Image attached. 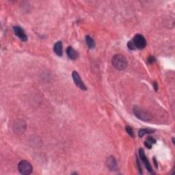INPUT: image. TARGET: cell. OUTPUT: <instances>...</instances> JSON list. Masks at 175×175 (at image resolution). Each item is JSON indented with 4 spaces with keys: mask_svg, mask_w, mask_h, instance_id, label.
I'll return each mask as SVG.
<instances>
[{
    "mask_svg": "<svg viewBox=\"0 0 175 175\" xmlns=\"http://www.w3.org/2000/svg\"><path fill=\"white\" fill-rule=\"evenodd\" d=\"M112 62L113 67L119 70L125 69L127 66V60L126 58L121 54H116L113 56Z\"/></svg>",
    "mask_w": 175,
    "mask_h": 175,
    "instance_id": "6da1fadb",
    "label": "cell"
},
{
    "mask_svg": "<svg viewBox=\"0 0 175 175\" xmlns=\"http://www.w3.org/2000/svg\"><path fill=\"white\" fill-rule=\"evenodd\" d=\"M18 169L21 174L28 175L30 174L32 172L33 168L30 162H28L27 161L23 160L20 162L19 164Z\"/></svg>",
    "mask_w": 175,
    "mask_h": 175,
    "instance_id": "7a4b0ae2",
    "label": "cell"
},
{
    "mask_svg": "<svg viewBox=\"0 0 175 175\" xmlns=\"http://www.w3.org/2000/svg\"><path fill=\"white\" fill-rule=\"evenodd\" d=\"M133 42L136 49H142L146 46V41L145 38L142 34H136L134 36Z\"/></svg>",
    "mask_w": 175,
    "mask_h": 175,
    "instance_id": "3957f363",
    "label": "cell"
},
{
    "mask_svg": "<svg viewBox=\"0 0 175 175\" xmlns=\"http://www.w3.org/2000/svg\"><path fill=\"white\" fill-rule=\"evenodd\" d=\"M72 77L75 85H76L78 88H79L82 90H86L87 88L85 86L84 82H83L82 80L81 79V77H80L79 73L74 70L72 73Z\"/></svg>",
    "mask_w": 175,
    "mask_h": 175,
    "instance_id": "277c9868",
    "label": "cell"
},
{
    "mask_svg": "<svg viewBox=\"0 0 175 175\" xmlns=\"http://www.w3.org/2000/svg\"><path fill=\"white\" fill-rule=\"evenodd\" d=\"M13 30L16 36H17L21 41L25 42L27 41V35H26L24 30H23L21 27L15 26V27H13Z\"/></svg>",
    "mask_w": 175,
    "mask_h": 175,
    "instance_id": "5b68a950",
    "label": "cell"
},
{
    "mask_svg": "<svg viewBox=\"0 0 175 175\" xmlns=\"http://www.w3.org/2000/svg\"><path fill=\"white\" fill-rule=\"evenodd\" d=\"M139 157H140L141 160L142 161L143 164H144V165H145L146 168L147 169V170L150 172V173H153L152 167H151L150 163L149 162H148L145 153H144V151L142 149V148H140V149L139 150Z\"/></svg>",
    "mask_w": 175,
    "mask_h": 175,
    "instance_id": "8992f818",
    "label": "cell"
},
{
    "mask_svg": "<svg viewBox=\"0 0 175 175\" xmlns=\"http://www.w3.org/2000/svg\"><path fill=\"white\" fill-rule=\"evenodd\" d=\"M134 113L138 119L144 120V121H147L148 120L150 119V117L146 112H144L141 109H139L138 107H135L133 109Z\"/></svg>",
    "mask_w": 175,
    "mask_h": 175,
    "instance_id": "52a82bcc",
    "label": "cell"
},
{
    "mask_svg": "<svg viewBox=\"0 0 175 175\" xmlns=\"http://www.w3.org/2000/svg\"><path fill=\"white\" fill-rule=\"evenodd\" d=\"M106 165H107L108 168L112 171L118 170L117 162L116 160V158L113 157V156H110L108 158L107 161H106Z\"/></svg>",
    "mask_w": 175,
    "mask_h": 175,
    "instance_id": "ba28073f",
    "label": "cell"
},
{
    "mask_svg": "<svg viewBox=\"0 0 175 175\" xmlns=\"http://www.w3.org/2000/svg\"><path fill=\"white\" fill-rule=\"evenodd\" d=\"M67 53L68 58L70 60H76L78 57V53L72 47H68L67 49Z\"/></svg>",
    "mask_w": 175,
    "mask_h": 175,
    "instance_id": "9c48e42d",
    "label": "cell"
},
{
    "mask_svg": "<svg viewBox=\"0 0 175 175\" xmlns=\"http://www.w3.org/2000/svg\"><path fill=\"white\" fill-rule=\"evenodd\" d=\"M53 51L58 56H62V42L61 41L57 42L54 44Z\"/></svg>",
    "mask_w": 175,
    "mask_h": 175,
    "instance_id": "30bf717a",
    "label": "cell"
},
{
    "mask_svg": "<svg viewBox=\"0 0 175 175\" xmlns=\"http://www.w3.org/2000/svg\"><path fill=\"white\" fill-rule=\"evenodd\" d=\"M86 42L87 46L89 47L90 49H94L95 47V42H94V39L93 38L90 37V36H86Z\"/></svg>",
    "mask_w": 175,
    "mask_h": 175,
    "instance_id": "8fae6325",
    "label": "cell"
},
{
    "mask_svg": "<svg viewBox=\"0 0 175 175\" xmlns=\"http://www.w3.org/2000/svg\"><path fill=\"white\" fill-rule=\"evenodd\" d=\"M155 143H156L155 139L151 138V137H149V138L147 139V140L145 142V146L148 148H149V149H151V148H152L153 144H155Z\"/></svg>",
    "mask_w": 175,
    "mask_h": 175,
    "instance_id": "7c38bea8",
    "label": "cell"
},
{
    "mask_svg": "<svg viewBox=\"0 0 175 175\" xmlns=\"http://www.w3.org/2000/svg\"><path fill=\"white\" fill-rule=\"evenodd\" d=\"M154 131L153 130H151V129H140L139 131V138H142V137H143L145 134H148V133H153Z\"/></svg>",
    "mask_w": 175,
    "mask_h": 175,
    "instance_id": "4fadbf2b",
    "label": "cell"
},
{
    "mask_svg": "<svg viewBox=\"0 0 175 175\" xmlns=\"http://www.w3.org/2000/svg\"><path fill=\"white\" fill-rule=\"evenodd\" d=\"M125 129H126V131L127 132V133H128L130 136H131L132 138H134V132H133V129L131 128V127L127 126L126 128H125Z\"/></svg>",
    "mask_w": 175,
    "mask_h": 175,
    "instance_id": "5bb4252c",
    "label": "cell"
},
{
    "mask_svg": "<svg viewBox=\"0 0 175 175\" xmlns=\"http://www.w3.org/2000/svg\"><path fill=\"white\" fill-rule=\"evenodd\" d=\"M127 46H128L129 49H131V50H135V49H136V47H135L134 45L133 41H129L128 42V44H127Z\"/></svg>",
    "mask_w": 175,
    "mask_h": 175,
    "instance_id": "9a60e30c",
    "label": "cell"
},
{
    "mask_svg": "<svg viewBox=\"0 0 175 175\" xmlns=\"http://www.w3.org/2000/svg\"><path fill=\"white\" fill-rule=\"evenodd\" d=\"M136 161H137V164H138L137 165H138V168L139 173V174H142V168H141V165H140V163H139V159H138V157H137Z\"/></svg>",
    "mask_w": 175,
    "mask_h": 175,
    "instance_id": "2e32d148",
    "label": "cell"
},
{
    "mask_svg": "<svg viewBox=\"0 0 175 175\" xmlns=\"http://www.w3.org/2000/svg\"><path fill=\"white\" fill-rule=\"evenodd\" d=\"M155 61V58H154V57H153V56L150 57V58L148 59V62L149 64H152V63L154 62Z\"/></svg>",
    "mask_w": 175,
    "mask_h": 175,
    "instance_id": "e0dca14e",
    "label": "cell"
},
{
    "mask_svg": "<svg viewBox=\"0 0 175 175\" xmlns=\"http://www.w3.org/2000/svg\"><path fill=\"white\" fill-rule=\"evenodd\" d=\"M154 88L155 90V91H157V89H158V86H157V84L156 82H154Z\"/></svg>",
    "mask_w": 175,
    "mask_h": 175,
    "instance_id": "ac0fdd59",
    "label": "cell"
}]
</instances>
